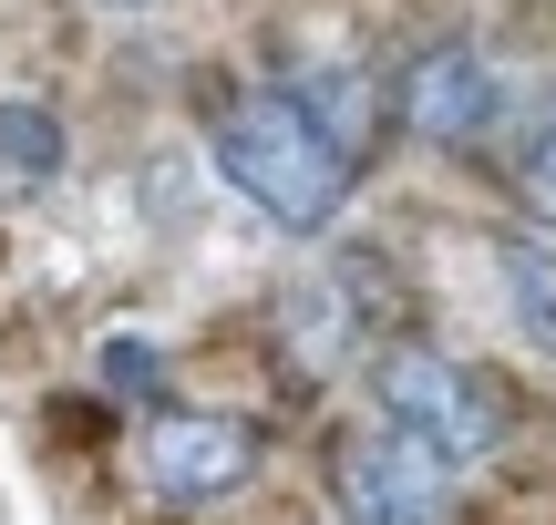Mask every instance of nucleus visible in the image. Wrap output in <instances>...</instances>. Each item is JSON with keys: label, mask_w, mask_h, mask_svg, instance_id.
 Here are the masks:
<instances>
[{"label": "nucleus", "mask_w": 556, "mask_h": 525, "mask_svg": "<svg viewBox=\"0 0 556 525\" xmlns=\"http://www.w3.org/2000/svg\"><path fill=\"white\" fill-rule=\"evenodd\" d=\"M103 11H135V0H103Z\"/></svg>", "instance_id": "12"}, {"label": "nucleus", "mask_w": 556, "mask_h": 525, "mask_svg": "<svg viewBox=\"0 0 556 525\" xmlns=\"http://www.w3.org/2000/svg\"><path fill=\"white\" fill-rule=\"evenodd\" d=\"M103 382H114V392H155V341H144V330H124V341L103 350Z\"/></svg>", "instance_id": "11"}, {"label": "nucleus", "mask_w": 556, "mask_h": 525, "mask_svg": "<svg viewBox=\"0 0 556 525\" xmlns=\"http://www.w3.org/2000/svg\"><path fill=\"white\" fill-rule=\"evenodd\" d=\"M495 289H505V309H516L526 341L556 350V247L546 238H505L495 247Z\"/></svg>", "instance_id": "8"}, {"label": "nucleus", "mask_w": 556, "mask_h": 525, "mask_svg": "<svg viewBox=\"0 0 556 525\" xmlns=\"http://www.w3.org/2000/svg\"><path fill=\"white\" fill-rule=\"evenodd\" d=\"M278 330L299 341V361H309V371H340V361L361 350V309L340 299V279H309V289H289V299H278Z\"/></svg>", "instance_id": "7"}, {"label": "nucleus", "mask_w": 556, "mask_h": 525, "mask_svg": "<svg viewBox=\"0 0 556 525\" xmlns=\"http://www.w3.org/2000/svg\"><path fill=\"white\" fill-rule=\"evenodd\" d=\"M330 485H340V525H443V505H454V464L433 444H413L402 423L340 444Z\"/></svg>", "instance_id": "3"}, {"label": "nucleus", "mask_w": 556, "mask_h": 525, "mask_svg": "<svg viewBox=\"0 0 556 525\" xmlns=\"http://www.w3.org/2000/svg\"><path fill=\"white\" fill-rule=\"evenodd\" d=\"M0 176H11V185L62 176V114H52V103H31V93L0 103Z\"/></svg>", "instance_id": "9"}, {"label": "nucleus", "mask_w": 556, "mask_h": 525, "mask_svg": "<svg viewBox=\"0 0 556 525\" xmlns=\"http://www.w3.org/2000/svg\"><path fill=\"white\" fill-rule=\"evenodd\" d=\"M392 114L413 124L422 144L464 155V144H484V124L505 114V93H495V73H484V52H475V41H433V52H422L413 73H402Z\"/></svg>", "instance_id": "5"}, {"label": "nucleus", "mask_w": 556, "mask_h": 525, "mask_svg": "<svg viewBox=\"0 0 556 525\" xmlns=\"http://www.w3.org/2000/svg\"><path fill=\"white\" fill-rule=\"evenodd\" d=\"M381 412H392L413 444H433L443 464H495L505 433H516V392H505L495 371H464V361H443V350H422V341L381 350Z\"/></svg>", "instance_id": "2"}, {"label": "nucleus", "mask_w": 556, "mask_h": 525, "mask_svg": "<svg viewBox=\"0 0 556 525\" xmlns=\"http://www.w3.org/2000/svg\"><path fill=\"white\" fill-rule=\"evenodd\" d=\"M206 144H217V176L238 185L268 227H289V238H319V227L340 217V196L361 185L351 165L309 135L299 93H227L217 114H206Z\"/></svg>", "instance_id": "1"}, {"label": "nucleus", "mask_w": 556, "mask_h": 525, "mask_svg": "<svg viewBox=\"0 0 556 525\" xmlns=\"http://www.w3.org/2000/svg\"><path fill=\"white\" fill-rule=\"evenodd\" d=\"M299 114H309V135L361 176V165H371V144H381V114H392V103H381V82L361 73V62H340V73H319L309 93H299Z\"/></svg>", "instance_id": "6"}, {"label": "nucleus", "mask_w": 556, "mask_h": 525, "mask_svg": "<svg viewBox=\"0 0 556 525\" xmlns=\"http://www.w3.org/2000/svg\"><path fill=\"white\" fill-rule=\"evenodd\" d=\"M516 206H526L536 227H556V124L526 144V165H516Z\"/></svg>", "instance_id": "10"}, {"label": "nucleus", "mask_w": 556, "mask_h": 525, "mask_svg": "<svg viewBox=\"0 0 556 525\" xmlns=\"http://www.w3.org/2000/svg\"><path fill=\"white\" fill-rule=\"evenodd\" d=\"M248 474H258V433H248L238 412H176L165 402L155 423H144V485H155L165 505H217Z\"/></svg>", "instance_id": "4"}]
</instances>
